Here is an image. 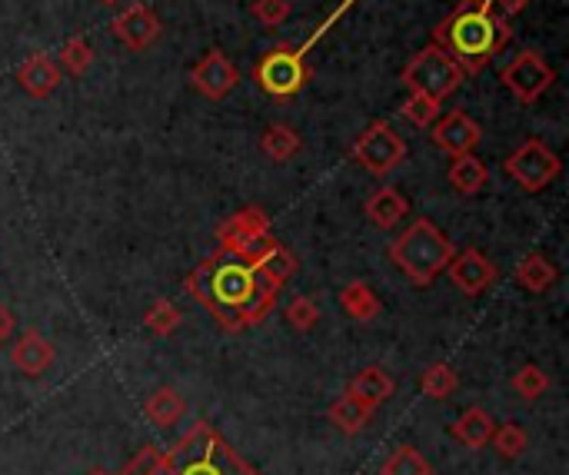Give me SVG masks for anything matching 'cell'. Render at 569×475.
I'll use <instances>...</instances> for the list:
<instances>
[{"mask_svg":"<svg viewBox=\"0 0 569 475\" xmlns=\"http://www.w3.org/2000/svg\"><path fill=\"white\" fill-rule=\"evenodd\" d=\"M186 293L204 303L220 329L240 332L267 319V313L277 306L280 287L250 259L230 249H217L201 266H194V273L186 277Z\"/></svg>","mask_w":569,"mask_h":475,"instance_id":"1","label":"cell"},{"mask_svg":"<svg viewBox=\"0 0 569 475\" xmlns=\"http://www.w3.org/2000/svg\"><path fill=\"white\" fill-rule=\"evenodd\" d=\"M510 37V17H503L493 0H463L447 21L433 27V44L447 50L467 77H476Z\"/></svg>","mask_w":569,"mask_h":475,"instance_id":"2","label":"cell"},{"mask_svg":"<svg viewBox=\"0 0 569 475\" xmlns=\"http://www.w3.org/2000/svg\"><path fill=\"white\" fill-rule=\"evenodd\" d=\"M170 475H261L210 423H197L167 452Z\"/></svg>","mask_w":569,"mask_h":475,"instance_id":"3","label":"cell"},{"mask_svg":"<svg viewBox=\"0 0 569 475\" xmlns=\"http://www.w3.org/2000/svg\"><path fill=\"white\" fill-rule=\"evenodd\" d=\"M453 243L447 240L436 223L429 220H413L410 230H403L394 243H390V263L400 269V273L413 283V287H429L436 283V277L447 269V263L453 259Z\"/></svg>","mask_w":569,"mask_h":475,"instance_id":"4","label":"cell"},{"mask_svg":"<svg viewBox=\"0 0 569 475\" xmlns=\"http://www.w3.org/2000/svg\"><path fill=\"white\" fill-rule=\"evenodd\" d=\"M400 77L410 90H420V94H426L439 103H443V97L457 94L467 81V74L460 71V63L447 50H439L436 44L413 53V60L403 66Z\"/></svg>","mask_w":569,"mask_h":475,"instance_id":"5","label":"cell"},{"mask_svg":"<svg viewBox=\"0 0 569 475\" xmlns=\"http://www.w3.org/2000/svg\"><path fill=\"white\" fill-rule=\"evenodd\" d=\"M253 81H257V87L267 97H277V100H287V97L300 94L310 81V71L303 63V50L277 47V50L264 53L257 60V66H253Z\"/></svg>","mask_w":569,"mask_h":475,"instance_id":"6","label":"cell"},{"mask_svg":"<svg viewBox=\"0 0 569 475\" xmlns=\"http://www.w3.org/2000/svg\"><path fill=\"white\" fill-rule=\"evenodd\" d=\"M350 157H353L366 173L387 176V173H394V170L407 160V144H403V137H400V133H397L390 123L376 120V123H370V126L360 133V137H356Z\"/></svg>","mask_w":569,"mask_h":475,"instance_id":"7","label":"cell"},{"mask_svg":"<svg viewBox=\"0 0 569 475\" xmlns=\"http://www.w3.org/2000/svg\"><path fill=\"white\" fill-rule=\"evenodd\" d=\"M559 170H562L559 157L543 141H526L520 150H513L510 157L503 160V173L526 193L546 190L559 176Z\"/></svg>","mask_w":569,"mask_h":475,"instance_id":"8","label":"cell"},{"mask_svg":"<svg viewBox=\"0 0 569 475\" xmlns=\"http://www.w3.org/2000/svg\"><path fill=\"white\" fill-rule=\"evenodd\" d=\"M503 87L510 90L520 103H536L556 81V71L546 63L540 50H520L510 63L499 71Z\"/></svg>","mask_w":569,"mask_h":475,"instance_id":"9","label":"cell"},{"mask_svg":"<svg viewBox=\"0 0 569 475\" xmlns=\"http://www.w3.org/2000/svg\"><path fill=\"white\" fill-rule=\"evenodd\" d=\"M270 236V217L261 210V207H246L240 214H233L220 230H217V240H220V249H230L243 259L253 256L264 240Z\"/></svg>","mask_w":569,"mask_h":475,"instance_id":"10","label":"cell"},{"mask_svg":"<svg viewBox=\"0 0 569 475\" xmlns=\"http://www.w3.org/2000/svg\"><path fill=\"white\" fill-rule=\"evenodd\" d=\"M190 84H194V90L207 100H223L237 90L240 71L223 50H210L194 71H190Z\"/></svg>","mask_w":569,"mask_h":475,"instance_id":"11","label":"cell"},{"mask_svg":"<svg viewBox=\"0 0 569 475\" xmlns=\"http://www.w3.org/2000/svg\"><path fill=\"white\" fill-rule=\"evenodd\" d=\"M447 273L450 283L463 293V296H480L486 293L496 280H499V269L489 256H483L480 249H463L453 253V259L447 263Z\"/></svg>","mask_w":569,"mask_h":475,"instance_id":"12","label":"cell"},{"mask_svg":"<svg viewBox=\"0 0 569 475\" xmlns=\"http://www.w3.org/2000/svg\"><path fill=\"white\" fill-rule=\"evenodd\" d=\"M429 141L443 150V154H450V157H463V154H473L483 141V130L480 123L463 113V110H453L447 113L443 120L433 123V133H429Z\"/></svg>","mask_w":569,"mask_h":475,"instance_id":"13","label":"cell"},{"mask_svg":"<svg viewBox=\"0 0 569 475\" xmlns=\"http://www.w3.org/2000/svg\"><path fill=\"white\" fill-rule=\"evenodd\" d=\"M164 24L160 17L154 14V8L147 4H134V8H126L120 17L110 21V34L126 47V50H147L157 37H160Z\"/></svg>","mask_w":569,"mask_h":475,"instance_id":"14","label":"cell"},{"mask_svg":"<svg viewBox=\"0 0 569 475\" xmlns=\"http://www.w3.org/2000/svg\"><path fill=\"white\" fill-rule=\"evenodd\" d=\"M63 74H60V66L57 60H50L47 53H34L27 57L21 66H17V84L27 97L34 100H47L57 87H60Z\"/></svg>","mask_w":569,"mask_h":475,"instance_id":"15","label":"cell"},{"mask_svg":"<svg viewBox=\"0 0 569 475\" xmlns=\"http://www.w3.org/2000/svg\"><path fill=\"white\" fill-rule=\"evenodd\" d=\"M394 392H397V382H394V376L384 366L360 369L350 379V386H347V395H353L360 405H366V410H376V405H384L387 399H394Z\"/></svg>","mask_w":569,"mask_h":475,"instance_id":"16","label":"cell"},{"mask_svg":"<svg viewBox=\"0 0 569 475\" xmlns=\"http://www.w3.org/2000/svg\"><path fill=\"white\" fill-rule=\"evenodd\" d=\"M11 363L24 373V376H44L53 366V346L50 339H44L37 329L24 332L14 350H11Z\"/></svg>","mask_w":569,"mask_h":475,"instance_id":"17","label":"cell"},{"mask_svg":"<svg viewBox=\"0 0 569 475\" xmlns=\"http://www.w3.org/2000/svg\"><path fill=\"white\" fill-rule=\"evenodd\" d=\"M363 214L370 217L373 227H379V230H394V227H400V223L407 220L410 203H407V196H403L400 190L384 186V190H376V193L366 199Z\"/></svg>","mask_w":569,"mask_h":475,"instance_id":"18","label":"cell"},{"mask_svg":"<svg viewBox=\"0 0 569 475\" xmlns=\"http://www.w3.org/2000/svg\"><path fill=\"white\" fill-rule=\"evenodd\" d=\"M250 263L257 266L264 277H270L280 290H283V283L296 273V256H293L283 243H277L274 236H267V240L257 246V253L250 256Z\"/></svg>","mask_w":569,"mask_h":475,"instance_id":"19","label":"cell"},{"mask_svg":"<svg viewBox=\"0 0 569 475\" xmlns=\"http://www.w3.org/2000/svg\"><path fill=\"white\" fill-rule=\"evenodd\" d=\"M183 413H186V399H183L177 389H170V386L154 389V392L147 395V402H144V416H147L154 426H160V429L177 426V423L183 419Z\"/></svg>","mask_w":569,"mask_h":475,"instance_id":"20","label":"cell"},{"mask_svg":"<svg viewBox=\"0 0 569 475\" xmlns=\"http://www.w3.org/2000/svg\"><path fill=\"white\" fill-rule=\"evenodd\" d=\"M493 429H496V423H493V416L486 413V410H480V405H473V410H467L453 426H450V433H453V439L457 442H463L467 449H486L489 446V439H493Z\"/></svg>","mask_w":569,"mask_h":475,"instance_id":"21","label":"cell"},{"mask_svg":"<svg viewBox=\"0 0 569 475\" xmlns=\"http://www.w3.org/2000/svg\"><path fill=\"white\" fill-rule=\"evenodd\" d=\"M559 280V269L543 256V253H526L517 266V283L526 290V293H546L553 283Z\"/></svg>","mask_w":569,"mask_h":475,"instance_id":"22","label":"cell"},{"mask_svg":"<svg viewBox=\"0 0 569 475\" xmlns=\"http://www.w3.org/2000/svg\"><path fill=\"white\" fill-rule=\"evenodd\" d=\"M447 180H450V186H453L457 193L473 196V193H480V190L486 186L489 170L483 167L480 157L463 154V157H453V163H450V170H447Z\"/></svg>","mask_w":569,"mask_h":475,"instance_id":"23","label":"cell"},{"mask_svg":"<svg viewBox=\"0 0 569 475\" xmlns=\"http://www.w3.org/2000/svg\"><path fill=\"white\" fill-rule=\"evenodd\" d=\"M300 147H303L300 133H296L293 126H287V123H274V126H267V130H264V137H261V150H264V157L274 160V163H287L290 157L300 154Z\"/></svg>","mask_w":569,"mask_h":475,"instance_id":"24","label":"cell"},{"mask_svg":"<svg viewBox=\"0 0 569 475\" xmlns=\"http://www.w3.org/2000/svg\"><path fill=\"white\" fill-rule=\"evenodd\" d=\"M340 306H343V313L350 316V319H356V322H373L376 316H379V296L373 293V287H366V283H350L343 293H340Z\"/></svg>","mask_w":569,"mask_h":475,"instance_id":"25","label":"cell"},{"mask_svg":"<svg viewBox=\"0 0 569 475\" xmlns=\"http://www.w3.org/2000/svg\"><path fill=\"white\" fill-rule=\"evenodd\" d=\"M330 423L340 429V433H347V436H356V433H363L366 426H370V416H373V410H366V405H360L353 395H340L334 405H330Z\"/></svg>","mask_w":569,"mask_h":475,"instance_id":"26","label":"cell"},{"mask_svg":"<svg viewBox=\"0 0 569 475\" xmlns=\"http://www.w3.org/2000/svg\"><path fill=\"white\" fill-rule=\"evenodd\" d=\"M457 386H460V379H457L453 366H447V363H433L420 376V389L426 399H450L457 392Z\"/></svg>","mask_w":569,"mask_h":475,"instance_id":"27","label":"cell"},{"mask_svg":"<svg viewBox=\"0 0 569 475\" xmlns=\"http://www.w3.org/2000/svg\"><path fill=\"white\" fill-rule=\"evenodd\" d=\"M489 442H493L499 459H520L526 452V446H530V436H526V429L520 423H503V426L493 429Z\"/></svg>","mask_w":569,"mask_h":475,"instance_id":"28","label":"cell"},{"mask_svg":"<svg viewBox=\"0 0 569 475\" xmlns=\"http://www.w3.org/2000/svg\"><path fill=\"white\" fill-rule=\"evenodd\" d=\"M379 475H433V468H429V462L423 459L420 449H413V446H400V449L384 462Z\"/></svg>","mask_w":569,"mask_h":475,"instance_id":"29","label":"cell"},{"mask_svg":"<svg viewBox=\"0 0 569 475\" xmlns=\"http://www.w3.org/2000/svg\"><path fill=\"white\" fill-rule=\"evenodd\" d=\"M90 63H94V47H90V40H84V37H71L68 44L60 47V63H57V66H63V71H68V74L81 77V74L90 71Z\"/></svg>","mask_w":569,"mask_h":475,"instance_id":"30","label":"cell"},{"mask_svg":"<svg viewBox=\"0 0 569 475\" xmlns=\"http://www.w3.org/2000/svg\"><path fill=\"white\" fill-rule=\"evenodd\" d=\"M513 389L523 402H536L549 389V376L536 363H526L513 373Z\"/></svg>","mask_w":569,"mask_h":475,"instance_id":"31","label":"cell"},{"mask_svg":"<svg viewBox=\"0 0 569 475\" xmlns=\"http://www.w3.org/2000/svg\"><path fill=\"white\" fill-rule=\"evenodd\" d=\"M120 475H170L167 452H160L157 446H144L131 462L123 465Z\"/></svg>","mask_w":569,"mask_h":475,"instance_id":"32","label":"cell"},{"mask_svg":"<svg viewBox=\"0 0 569 475\" xmlns=\"http://www.w3.org/2000/svg\"><path fill=\"white\" fill-rule=\"evenodd\" d=\"M400 113L413 123V126H433L436 117H439V100L420 94V90H410L407 103L400 107Z\"/></svg>","mask_w":569,"mask_h":475,"instance_id":"33","label":"cell"},{"mask_svg":"<svg viewBox=\"0 0 569 475\" xmlns=\"http://www.w3.org/2000/svg\"><path fill=\"white\" fill-rule=\"evenodd\" d=\"M180 319H183V316H180L177 303H170V300H157V303L147 309L144 326H147L154 336H170V332H177Z\"/></svg>","mask_w":569,"mask_h":475,"instance_id":"34","label":"cell"},{"mask_svg":"<svg viewBox=\"0 0 569 475\" xmlns=\"http://www.w3.org/2000/svg\"><path fill=\"white\" fill-rule=\"evenodd\" d=\"M287 322H290L296 332H310L316 322H320V306H316L313 296H296V300H290V306H287Z\"/></svg>","mask_w":569,"mask_h":475,"instance_id":"35","label":"cell"},{"mask_svg":"<svg viewBox=\"0 0 569 475\" xmlns=\"http://www.w3.org/2000/svg\"><path fill=\"white\" fill-rule=\"evenodd\" d=\"M250 14L257 17L264 27H280V24H287V21H290L293 4H290V0H253Z\"/></svg>","mask_w":569,"mask_h":475,"instance_id":"36","label":"cell"},{"mask_svg":"<svg viewBox=\"0 0 569 475\" xmlns=\"http://www.w3.org/2000/svg\"><path fill=\"white\" fill-rule=\"evenodd\" d=\"M14 326H17V319H14L11 306H4V303H0V343H8V339H11V332H14Z\"/></svg>","mask_w":569,"mask_h":475,"instance_id":"37","label":"cell"},{"mask_svg":"<svg viewBox=\"0 0 569 475\" xmlns=\"http://www.w3.org/2000/svg\"><path fill=\"white\" fill-rule=\"evenodd\" d=\"M493 4L499 8V14H503V17H517V14H523V11H526L530 0H493Z\"/></svg>","mask_w":569,"mask_h":475,"instance_id":"38","label":"cell"},{"mask_svg":"<svg viewBox=\"0 0 569 475\" xmlns=\"http://www.w3.org/2000/svg\"><path fill=\"white\" fill-rule=\"evenodd\" d=\"M87 475H110V472H104V468H94V472H87Z\"/></svg>","mask_w":569,"mask_h":475,"instance_id":"39","label":"cell"},{"mask_svg":"<svg viewBox=\"0 0 569 475\" xmlns=\"http://www.w3.org/2000/svg\"><path fill=\"white\" fill-rule=\"evenodd\" d=\"M100 4H107V8H110V4H117V0H100Z\"/></svg>","mask_w":569,"mask_h":475,"instance_id":"40","label":"cell"}]
</instances>
